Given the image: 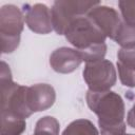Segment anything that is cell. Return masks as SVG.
<instances>
[{
    "label": "cell",
    "instance_id": "6da1fadb",
    "mask_svg": "<svg viewBox=\"0 0 135 135\" xmlns=\"http://www.w3.org/2000/svg\"><path fill=\"white\" fill-rule=\"evenodd\" d=\"M63 35L79 52L82 61L88 63L104 59L107 37L86 15L73 20Z\"/></svg>",
    "mask_w": 135,
    "mask_h": 135
},
{
    "label": "cell",
    "instance_id": "7a4b0ae2",
    "mask_svg": "<svg viewBox=\"0 0 135 135\" xmlns=\"http://www.w3.org/2000/svg\"><path fill=\"white\" fill-rule=\"evenodd\" d=\"M85 98L88 107L98 116L101 135L124 134V102L119 94L113 91H88Z\"/></svg>",
    "mask_w": 135,
    "mask_h": 135
},
{
    "label": "cell",
    "instance_id": "3957f363",
    "mask_svg": "<svg viewBox=\"0 0 135 135\" xmlns=\"http://www.w3.org/2000/svg\"><path fill=\"white\" fill-rule=\"evenodd\" d=\"M24 15L14 4L3 5L0 9V38L3 54L13 53L20 43L24 26Z\"/></svg>",
    "mask_w": 135,
    "mask_h": 135
},
{
    "label": "cell",
    "instance_id": "277c9868",
    "mask_svg": "<svg viewBox=\"0 0 135 135\" xmlns=\"http://www.w3.org/2000/svg\"><path fill=\"white\" fill-rule=\"evenodd\" d=\"M99 1L92 0H58L51 8L53 30L58 35H63L69 24L78 17L85 16Z\"/></svg>",
    "mask_w": 135,
    "mask_h": 135
},
{
    "label": "cell",
    "instance_id": "5b68a950",
    "mask_svg": "<svg viewBox=\"0 0 135 135\" xmlns=\"http://www.w3.org/2000/svg\"><path fill=\"white\" fill-rule=\"evenodd\" d=\"M82 75L89 86V91L92 92L110 91L117 79L113 63L107 59L88 62L83 69Z\"/></svg>",
    "mask_w": 135,
    "mask_h": 135
},
{
    "label": "cell",
    "instance_id": "8992f818",
    "mask_svg": "<svg viewBox=\"0 0 135 135\" xmlns=\"http://www.w3.org/2000/svg\"><path fill=\"white\" fill-rule=\"evenodd\" d=\"M97 27L105 35V37L114 40L116 34L122 23V19L118 12L107 5H97L93 7L86 15Z\"/></svg>",
    "mask_w": 135,
    "mask_h": 135
},
{
    "label": "cell",
    "instance_id": "52a82bcc",
    "mask_svg": "<svg viewBox=\"0 0 135 135\" xmlns=\"http://www.w3.org/2000/svg\"><path fill=\"white\" fill-rule=\"evenodd\" d=\"M24 20L27 27L37 34H49L53 30L51 9L42 3L24 5Z\"/></svg>",
    "mask_w": 135,
    "mask_h": 135
},
{
    "label": "cell",
    "instance_id": "ba28073f",
    "mask_svg": "<svg viewBox=\"0 0 135 135\" xmlns=\"http://www.w3.org/2000/svg\"><path fill=\"white\" fill-rule=\"evenodd\" d=\"M56 100V92L51 84L37 83L26 89V103L32 113L50 109Z\"/></svg>",
    "mask_w": 135,
    "mask_h": 135
},
{
    "label": "cell",
    "instance_id": "9c48e42d",
    "mask_svg": "<svg viewBox=\"0 0 135 135\" xmlns=\"http://www.w3.org/2000/svg\"><path fill=\"white\" fill-rule=\"evenodd\" d=\"M82 62L81 55L76 49L62 46L56 49L50 56V64L52 69L60 74H69L74 72Z\"/></svg>",
    "mask_w": 135,
    "mask_h": 135
},
{
    "label": "cell",
    "instance_id": "30bf717a",
    "mask_svg": "<svg viewBox=\"0 0 135 135\" xmlns=\"http://www.w3.org/2000/svg\"><path fill=\"white\" fill-rule=\"evenodd\" d=\"M117 69L120 82L128 86H135V47L120 49L117 53Z\"/></svg>",
    "mask_w": 135,
    "mask_h": 135
},
{
    "label": "cell",
    "instance_id": "8fae6325",
    "mask_svg": "<svg viewBox=\"0 0 135 135\" xmlns=\"http://www.w3.org/2000/svg\"><path fill=\"white\" fill-rule=\"evenodd\" d=\"M0 117L1 135H21L26 129L25 119L6 113H0Z\"/></svg>",
    "mask_w": 135,
    "mask_h": 135
},
{
    "label": "cell",
    "instance_id": "7c38bea8",
    "mask_svg": "<svg viewBox=\"0 0 135 135\" xmlns=\"http://www.w3.org/2000/svg\"><path fill=\"white\" fill-rule=\"evenodd\" d=\"M62 135H99L94 123L89 119H76L62 132Z\"/></svg>",
    "mask_w": 135,
    "mask_h": 135
},
{
    "label": "cell",
    "instance_id": "4fadbf2b",
    "mask_svg": "<svg viewBox=\"0 0 135 135\" xmlns=\"http://www.w3.org/2000/svg\"><path fill=\"white\" fill-rule=\"evenodd\" d=\"M59 121L53 116L41 117L35 126L33 135H59Z\"/></svg>",
    "mask_w": 135,
    "mask_h": 135
},
{
    "label": "cell",
    "instance_id": "5bb4252c",
    "mask_svg": "<svg viewBox=\"0 0 135 135\" xmlns=\"http://www.w3.org/2000/svg\"><path fill=\"white\" fill-rule=\"evenodd\" d=\"M122 49L135 47V26L127 24L123 20L114 39Z\"/></svg>",
    "mask_w": 135,
    "mask_h": 135
},
{
    "label": "cell",
    "instance_id": "9a60e30c",
    "mask_svg": "<svg viewBox=\"0 0 135 135\" xmlns=\"http://www.w3.org/2000/svg\"><path fill=\"white\" fill-rule=\"evenodd\" d=\"M119 9L122 16V20L132 26H135V0L127 1L121 0L118 2Z\"/></svg>",
    "mask_w": 135,
    "mask_h": 135
},
{
    "label": "cell",
    "instance_id": "2e32d148",
    "mask_svg": "<svg viewBox=\"0 0 135 135\" xmlns=\"http://www.w3.org/2000/svg\"><path fill=\"white\" fill-rule=\"evenodd\" d=\"M127 122H128V124H129L131 128L135 129V103L133 104V107L131 108V110H130L129 113H128Z\"/></svg>",
    "mask_w": 135,
    "mask_h": 135
},
{
    "label": "cell",
    "instance_id": "e0dca14e",
    "mask_svg": "<svg viewBox=\"0 0 135 135\" xmlns=\"http://www.w3.org/2000/svg\"><path fill=\"white\" fill-rule=\"evenodd\" d=\"M122 135H135V134H126V133H124V134H122Z\"/></svg>",
    "mask_w": 135,
    "mask_h": 135
}]
</instances>
